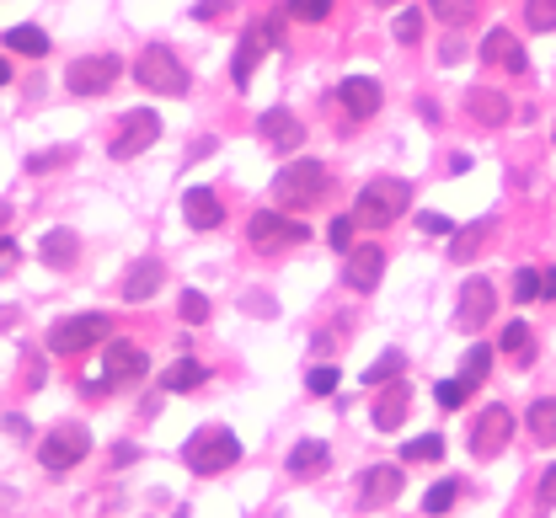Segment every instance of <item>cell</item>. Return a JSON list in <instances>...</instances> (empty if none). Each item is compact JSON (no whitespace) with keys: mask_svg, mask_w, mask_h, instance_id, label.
I'll use <instances>...</instances> for the list:
<instances>
[{"mask_svg":"<svg viewBox=\"0 0 556 518\" xmlns=\"http://www.w3.org/2000/svg\"><path fill=\"white\" fill-rule=\"evenodd\" d=\"M407 203H412V187L401 182V177H375V182H364L359 187V203H353V219L359 225H396L401 214H407Z\"/></svg>","mask_w":556,"mask_h":518,"instance_id":"6da1fadb","label":"cell"},{"mask_svg":"<svg viewBox=\"0 0 556 518\" xmlns=\"http://www.w3.org/2000/svg\"><path fill=\"white\" fill-rule=\"evenodd\" d=\"M182 460H188L193 476H220L241 460V438L230 428H198L188 444H182Z\"/></svg>","mask_w":556,"mask_h":518,"instance_id":"7a4b0ae2","label":"cell"},{"mask_svg":"<svg viewBox=\"0 0 556 518\" xmlns=\"http://www.w3.org/2000/svg\"><path fill=\"white\" fill-rule=\"evenodd\" d=\"M327 187H332V177L321 161H295L273 177V198L284 203V209H316V203L327 198Z\"/></svg>","mask_w":556,"mask_h":518,"instance_id":"3957f363","label":"cell"},{"mask_svg":"<svg viewBox=\"0 0 556 518\" xmlns=\"http://www.w3.org/2000/svg\"><path fill=\"white\" fill-rule=\"evenodd\" d=\"M134 81L161 91V97H182V91H188V70H182V59L166 49V43H150V49L134 59Z\"/></svg>","mask_w":556,"mask_h":518,"instance_id":"277c9868","label":"cell"},{"mask_svg":"<svg viewBox=\"0 0 556 518\" xmlns=\"http://www.w3.org/2000/svg\"><path fill=\"white\" fill-rule=\"evenodd\" d=\"M107 316L102 310H86V316H70V321H59L54 332H49V353L59 358H75V353H86V348H97V342H107Z\"/></svg>","mask_w":556,"mask_h":518,"instance_id":"5b68a950","label":"cell"},{"mask_svg":"<svg viewBox=\"0 0 556 518\" xmlns=\"http://www.w3.org/2000/svg\"><path fill=\"white\" fill-rule=\"evenodd\" d=\"M161 139V118L150 113V107H134V113H123L118 118V134H113V161H134L139 150H150Z\"/></svg>","mask_w":556,"mask_h":518,"instance_id":"8992f818","label":"cell"},{"mask_svg":"<svg viewBox=\"0 0 556 518\" xmlns=\"http://www.w3.org/2000/svg\"><path fill=\"white\" fill-rule=\"evenodd\" d=\"M273 43H284V27H278V22H252V27H246L241 49H236V59H230V81H236V86L252 81V70L262 65V54H268Z\"/></svg>","mask_w":556,"mask_h":518,"instance_id":"52a82bcc","label":"cell"},{"mask_svg":"<svg viewBox=\"0 0 556 518\" xmlns=\"http://www.w3.org/2000/svg\"><path fill=\"white\" fill-rule=\"evenodd\" d=\"M118 70H123L118 54H86V59H75V65L65 70V86L75 91V97H102V91L118 81Z\"/></svg>","mask_w":556,"mask_h":518,"instance_id":"ba28073f","label":"cell"},{"mask_svg":"<svg viewBox=\"0 0 556 518\" xmlns=\"http://www.w3.org/2000/svg\"><path fill=\"white\" fill-rule=\"evenodd\" d=\"M508 438H514V412L492 401L487 412L471 422V454H476V460H492V454L508 449Z\"/></svg>","mask_w":556,"mask_h":518,"instance_id":"9c48e42d","label":"cell"},{"mask_svg":"<svg viewBox=\"0 0 556 518\" xmlns=\"http://www.w3.org/2000/svg\"><path fill=\"white\" fill-rule=\"evenodd\" d=\"M86 454H91V433L65 422V428H54L49 438H43L38 460H43V470H70V465H81Z\"/></svg>","mask_w":556,"mask_h":518,"instance_id":"30bf717a","label":"cell"},{"mask_svg":"<svg viewBox=\"0 0 556 518\" xmlns=\"http://www.w3.org/2000/svg\"><path fill=\"white\" fill-rule=\"evenodd\" d=\"M150 374V358L139 342H107V364H102V380L107 390H118V385H134V380H145Z\"/></svg>","mask_w":556,"mask_h":518,"instance_id":"8fae6325","label":"cell"},{"mask_svg":"<svg viewBox=\"0 0 556 518\" xmlns=\"http://www.w3.org/2000/svg\"><path fill=\"white\" fill-rule=\"evenodd\" d=\"M492 278H466V289H460V305H455V326L460 332H482L487 316H492Z\"/></svg>","mask_w":556,"mask_h":518,"instance_id":"7c38bea8","label":"cell"},{"mask_svg":"<svg viewBox=\"0 0 556 518\" xmlns=\"http://www.w3.org/2000/svg\"><path fill=\"white\" fill-rule=\"evenodd\" d=\"M401 486H407V470L401 465H369L359 476V502L364 508H385V502L401 497Z\"/></svg>","mask_w":556,"mask_h":518,"instance_id":"4fadbf2b","label":"cell"},{"mask_svg":"<svg viewBox=\"0 0 556 518\" xmlns=\"http://www.w3.org/2000/svg\"><path fill=\"white\" fill-rule=\"evenodd\" d=\"M246 235H252V246H300L311 230H305L300 219H284V214H252Z\"/></svg>","mask_w":556,"mask_h":518,"instance_id":"5bb4252c","label":"cell"},{"mask_svg":"<svg viewBox=\"0 0 556 518\" xmlns=\"http://www.w3.org/2000/svg\"><path fill=\"white\" fill-rule=\"evenodd\" d=\"M482 59H487V65H498V70H508V75H524V70H530L524 43H519L514 33H503V27H492V33L482 38Z\"/></svg>","mask_w":556,"mask_h":518,"instance_id":"9a60e30c","label":"cell"},{"mask_svg":"<svg viewBox=\"0 0 556 518\" xmlns=\"http://www.w3.org/2000/svg\"><path fill=\"white\" fill-rule=\"evenodd\" d=\"M337 102L348 107L353 123L375 118V113H380V81H369V75H348V81L337 86Z\"/></svg>","mask_w":556,"mask_h":518,"instance_id":"2e32d148","label":"cell"},{"mask_svg":"<svg viewBox=\"0 0 556 518\" xmlns=\"http://www.w3.org/2000/svg\"><path fill=\"white\" fill-rule=\"evenodd\" d=\"M380 273H385V251L380 246H348V268H343L348 289L369 294V289L380 284Z\"/></svg>","mask_w":556,"mask_h":518,"instance_id":"e0dca14e","label":"cell"},{"mask_svg":"<svg viewBox=\"0 0 556 518\" xmlns=\"http://www.w3.org/2000/svg\"><path fill=\"white\" fill-rule=\"evenodd\" d=\"M257 129H262V139H268V145H278V150H300V145H305V129H300V118L289 113V107H273V113H262Z\"/></svg>","mask_w":556,"mask_h":518,"instance_id":"ac0fdd59","label":"cell"},{"mask_svg":"<svg viewBox=\"0 0 556 518\" xmlns=\"http://www.w3.org/2000/svg\"><path fill=\"white\" fill-rule=\"evenodd\" d=\"M407 412H412V390H407V380L385 385V396L375 401V428H380V433H396L401 422H407Z\"/></svg>","mask_w":556,"mask_h":518,"instance_id":"d6986e66","label":"cell"},{"mask_svg":"<svg viewBox=\"0 0 556 518\" xmlns=\"http://www.w3.org/2000/svg\"><path fill=\"white\" fill-rule=\"evenodd\" d=\"M327 465H332V449L321 444V438H305V444H295V449H289V460H284V470H289V476H300V481L321 476Z\"/></svg>","mask_w":556,"mask_h":518,"instance_id":"ffe728a7","label":"cell"},{"mask_svg":"<svg viewBox=\"0 0 556 518\" xmlns=\"http://www.w3.org/2000/svg\"><path fill=\"white\" fill-rule=\"evenodd\" d=\"M161 278H166V273H161V262H156V257H139L134 268H129V278H123V300L145 305L150 294L161 289Z\"/></svg>","mask_w":556,"mask_h":518,"instance_id":"44dd1931","label":"cell"},{"mask_svg":"<svg viewBox=\"0 0 556 518\" xmlns=\"http://www.w3.org/2000/svg\"><path fill=\"white\" fill-rule=\"evenodd\" d=\"M182 219H188L193 230H214L220 225V198H214L209 187H188V193H182Z\"/></svg>","mask_w":556,"mask_h":518,"instance_id":"7402d4cb","label":"cell"},{"mask_svg":"<svg viewBox=\"0 0 556 518\" xmlns=\"http://www.w3.org/2000/svg\"><path fill=\"white\" fill-rule=\"evenodd\" d=\"M204 380H209V369L198 364V358H177V364H172V369L161 374V385L172 390V396H182V390H198Z\"/></svg>","mask_w":556,"mask_h":518,"instance_id":"603a6c76","label":"cell"},{"mask_svg":"<svg viewBox=\"0 0 556 518\" xmlns=\"http://www.w3.org/2000/svg\"><path fill=\"white\" fill-rule=\"evenodd\" d=\"M487 235H492V219H476V225L455 230V235H450V262H471L476 251H482Z\"/></svg>","mask_w":556,"mask_h":518,"instance_id":"cb8c5ba5","label":"cell"},{"mask_svg":"<svg viewBox=\"0 0 556 518\" xmlns=\"http://www.w3.org/2000/svg\"><path fill=\"white\" fill-rule=\"evenodd\" d=\"M6 43L11 54H27V59H43L49 54V33H43V27H6Z\"/></svg>","mask_w":556,"mask_h":518,"instance_id":"d4e9b609","label":"cell"},{"mask_svg":"<svg viewBox=\"0 0 556 518\" xmlns=\"http://www.w3.org/2000/svg\"><path fill=\"white\" fill-rule=\"evenodd\" d=\"M471 118L487 123V129H492V123H503L508 118V97H503V91H482V86H476L471 91Z\"/></svg>","mask_w":556,"mask_h":518,"instance_id":"484cf974","label":"cell"},{"mask_svg":"<svg viewBox=\"0 0 556 518\" xmlns=\"http://www.w3.org/2000/svg\"><path fill=\"white\" fill-rule=\"evenodd\" d=\"M75 246H81V241H75L70 230H49V235H43V262H49V268H70Z\"/></svg>","mask_w":556,"mask_h":518,"instance_id":"4316f807","label":"cell"},{"mask_svg":"<svg viewBox=\"0 0 556 518\" xmlns=\"http://www.w3.org/2000/svg\"><path fill=\"white\" fill-rule=\"evenodd\" d=\"M530 433H535V444L556 449V401H551V396L530 406Z\"/></svg>","mask_w":556,"mask_h":518,"instance_id":"83f0119b","label":"cell"},{"mask_svg":"<svg viewBox=\"0 0 556 518\" xmlns=\"http://www.w3.org/2000/svg\"><path fill=\"white\" fill-rule=\"evenodd\" d=\"M428 11H434L444 27H466L476 17V0H428Z\"/></svg>","mask_w":556,"mask_h":518,"instance_id":"f1b7e54d","label":"cell"},{"mask_svg":"<svg viewBox=\"0 0 556 518\" xmlns=\"http://www.w3.org/2000/svg\"><path fill=\"white\" fill-rule=\"evenodd\" d=\"M401 369H407V353H401V348H391V353L380 358V364H369V369H364V385H385V380H401Z\"/></svg>","mask_w":556,"mask_h":518,"instance_id":"f546056e","label":"cell"},{"mask_svg":"<svg viewBox=\"0 0 556 518\" xmlns=\"http://www.w3.org/2000/svg\"><path fill=\"white\" fill-rule=\"evenodd\" d=\"M439 454H444V438L423 433V438H412V444L401 449V465H423V460H439Z\"/></svg>","mask_w":556,"mask_h":518,"instance_id":"4dcf8cb0","label":"cell"},{"mask_svg":"<svg viewBox=\"0 0 556 518\" xmlns=\"http://www.w3.org/2000/svg\"><path fill=\"white\" fill-rule=\"evenodd\" d=\"M514 300H524V305L546 300V273H535V268H519V278H514Z\"/></svg>","mask_w":556,"mask_h":518,"instance_id":"1f68e13d","label":"cell"},{"mask_svg":"<svg viewBox=\"0 0 556 518\" xmlns=\"http://www.w3.org/2000/svg\"><path fill=\"white\" fill-rule=\"evenodd\" d=\"M524 22L535 33H556V0H524Z\"/></svg>","mask_w":556,"mask_h":518,"instance_id":"d6a6232c","label":"cell"},{"mask_svg":"<svg viewBox=\"0 0 556 518\" xmlns=\"http://www.w3.org/2000/svg\"><path fill=\"white\" fill-rule=\"evenodd\" d=\"M466 396H471V380H466V374H455V380H439V390H434V401L450 406V412H455V406H466Z\"/></svg>","mask_w":556,"mask_h":518,"instance_id":"836d02e7","label":"cell"},{"mask_svg":"<svg viewBox=\"0 0 556 518\" xmlns=\"http://www.w3.org/2000/svg\"><path fill=\"white\" fill-rule=\"evenodd\" d=\"M455 497H460V486H455V481H439V486H428V497H423V513H450V508H455Z\"/></svg>","mask_w":556,"mask_h":518,"instance_id":"e575fe53","label":"cell"},{"mask_svg":"<svg viewBox=\"0 0 556 518\" xmlns=\"http://www.w3.org/2000/svg\"><path fill=\"white\" fill-rule=\"evenodd\" d=\"M289 17H295V22H327L332 0H289Z\"/></svg>","mask_w":556,"mask_h":518,"instance_id":"d590c367","label":"cell"},{"mask_svg":"<svg viewBox=\"0 0 556 518\" xmlns=\"http://www.w3.org/2000/svg\"><path fill=\"white\" fill-rule=\"evenodd\" d=\"M503 353H508V358H519V364L530 358V332H524L519 321H514V326H503Z\"/></svg>","mask_w":556,"mask_h":518,"instance_id":"8d00e7d4","label":"cell"},{"mask_svg":"<svg viewBox=\"0 0 556 518\" xmlns=\"http://www.w3.org/2000/svg\"><path fill=\"white\" fill-rule=\"evenodd\" d=\"M391 33L401 43H417V38H423V11H401V17L391 22Z\"/></svg>","mask_w":556,"mask_h":518,"instance_id":"74e56055","label":"cell"},{"mask_svg":"<svg viewBox=\"0 0 556 518\" xmlns=\"http://www.w3.org/2000/svg\"><path fill=\"white\" fill-rule=\"evenodd\" d=\"M305 390H311V396H332V390H337V369L332 364L311 369V374H305Z\"/></svg>","mask_w":556,"mask_h":518,"instance_id":"f35d334b","label":"cell"},{"mask_svg":"<svg viewBox=\"0 0 556 518\" xmlns=\"http://www.w3.org/2000/svg\"><path fill=\"white\" fill-rule=\"evenodd\" d=\"M65 161H75V150L59 145V150H43V155H27V171H49V166H65Z\"/></svg>","mask_w":556,"mask_h":518,"instance_id":"ab89813d","label":"cell"},{"mask_svg":"<svg viewBox=\"0 0 556 518\" xmlns=\"http://www.w3.org/2000/svg\"><path fill=\"white\" fill-rule=\"evenodd\" d=\"M182 321H188V326H198V321H209V300H204V294H182Z\"/></svg>","mask_w":556,"mask_h":518,"instance_id":"60d3db41","label":"cell"},{"mask_svg":"<svg viewBox=\"0 0 556 518\" xmlns=\"http://www.w3.org/2000/svg\"><path fill=\"white\" fill-rule=\"evenodd\" d=\"M487 364H492V348L482 342V348H471V358H466V380L476 385V380H482V374H487Z\"/></svg>","mask_w":556,"mask_h":518,"instance_id":"b9f144b4","label":"cell"},{"mask_svg":"<svg viewBox=\"0 0 556 518\" xmlns=\"http://www.w3.org/2000/svg\"><path fill=\"white\" fill-rule=\"evenodd\" d=\"M353 225H359L353 214H348V219H332V246H337V251H348V246H353Z\"/></svg>","mask_w":556,"mask_h":518,"instance_id":"7bdbcfd3","label":"cell"},{"mask_svg":"<svg viewBox=\"0 0 556 518\" xmlns=\"http://www.w3.org/2000/svg\"><path fill=\"white\" fill-rule=\"evenodd\" d=\"M417 225H423L428 235H455V225H450L444 214H417Z\"/></svg>","mask_w":556,"mask_h":518,"instance_id":"ee69618b","label":"cell"},{"mask_svg":"<svg viewBox=\"0 0 556 518\" xmlns=\"http://www.w3.org/2000/svg\"><path fill=\"white\" fill-rule=\"evenodd\" d=\"M17 268V241H6V235H0V273H11Z\"/></svg>","mask_w":556,"mask_h":518,"instance_id":"f6af8a7d","label":"cell"},{"mask_svg":"<svg viewBox=\"0 0 556 518\" xmlns=\"http://www.w3.org/2000/svg\"><path fill=\"white\" fill-rule=\"evenodd\" d=\"M540 502H546V508L556 502V465L546 470V476H540Z\"/></svg>","mask_w":556,"mask_h":518,"instance_id":"bcb514c9","label":"cell"},{"mask_svg":"<svg viewBox=\"0 0 556 518\" xmlns=\"http://www.w3.org/2000/svg\"><path fill=\"white\" fill-rule=\"evenodd\" d=\"M225 6H230V0H198V17H204V22H214Z\"/></svg>","mask_w":556,"mask_h":518,"instance_id":"7dc6e473","label":"cell"},{"mask_svg":"<svg viewBox=\"0 0 556 518\" xmlns=\"http://www.w3.org/2000/svg\"><path fill=\"white\" fill-rule=\"evenodd\" d=\"M460 54H466V49H460V43H444V49H439V65H455Z\"/></svg>","mask_w":556,"mask_h":518,"instance_id":"c3c4849f","label":"cell"},{"mask_svg":"<svg viewBox=\"0 0 556 518\" xmlns=\"http://www.w3.org/2000/svg\"><path fill=\"white\" fill-rule=\"evenodd\" d=\"M546 300H556V268L546 273Z\"/></svg>","mask_w":556,"mask_h":518,"instance_id":"681fc988","label":"cell"},{"mask_svg":"<svg viewBox=\"0 0 556 518\" xmlns=\"http://www.w3.org/2000/svg\"><path fill=\"white\" fill-rule=\"evenodd\" d=\"M0 86H11V65H6V59H0Z\"/></svg>","mask_w":556,"mask_h":518,"instance_id":"f907efd6","label":"cell"},{"mask_svg":"<svg viewBox=\"0 0 556 518\" xmlns=\"http://www.w3.org/2000/svg\"><path fill=\"white\" fill-rule=\"evenodd\" d=\"M375 6H396V0H375Z\"/></svg>","mask_w":556,"mask_h":518,"instance_id":"816d5d0a","label":"cell"}]
</instances>
